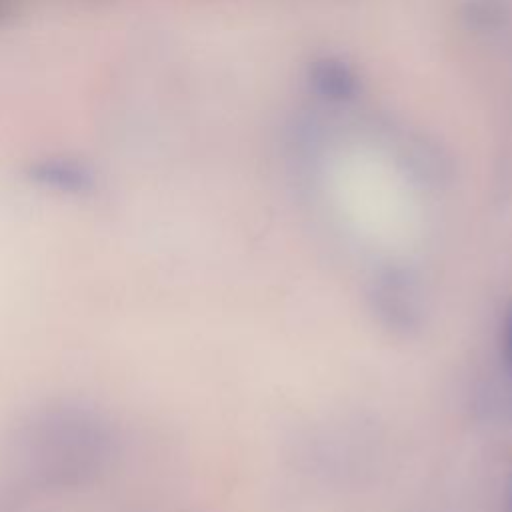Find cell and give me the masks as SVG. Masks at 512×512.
<instances>
[{"label":"cell","mask_w":512,"mask_h":512,"mask_svg":"<svg viewBox=\"0 0 512 512\" xmlns=\"http://www.w3.org/2000/svg\"><path fill=\"white\" fill-rule=\"evenodd\" d=\"M32 470L48 484L78 482L104 458L108 434L94 416L66 410L38 420L26 436Z\"/></svg>","instance_id":"cell-1"},{"label":"cell","mask_w":512,"mask_h":512,"mask_svg":"<svg viewBox=\"0 0 512 512\" xmlns=\"http://www.w3.org/2000/svg\"><path fill=\"white\" fill-rule=\"evenodd\" d=\"M502 354H504L508 370L512 372V306L508 308L504 324H502Z\"/></svg>","instance_id":"cell-2"}]
</instances>
